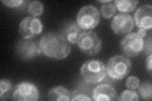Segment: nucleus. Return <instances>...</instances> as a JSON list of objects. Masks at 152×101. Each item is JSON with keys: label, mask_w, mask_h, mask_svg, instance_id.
Here are the masks:
<instances>
[{"label": "nucleus", "mask_w": 152, "mask_h": 101, "mask_svg": "<svg viewBox=\"0 0 152 101\" xmlns=\"http://www.w3.org/2000/svg\"><path fill=\"white\" fill-rule=\"evenodd\" d=\"M41 52L55 60H63L70 52L68 42L60 33L48 32L42 36L39 42Z\"/></svg>", "instance_id": "nucleus-1"}, {"label": "nucleus", "mask_w": 152, "mask_h": 101, "mask_svg": "<svg viewBox=\"0 0 152 101\" xmlns=\"http://www.w3.org/2000/svg\"><path fill=\"white\" fill-rule=\"evenodd\" d=\"M80 75L87 83H100L107 76V68L103 62L98 60H89L80 68Z\"/></svg>", "instance_id": "nucleus-2"}, {"label": "nucleus", "mask_w": 152, "mask_h": 101, "mask_svg": "<svg viewBox=\"0 0 152 101\" xmlns=\"http://www.w3.org/2000/svg\"><path fill=\"white\" fill-rule=\"evenodd\" d=\"M107 73L113 80H121L129 73L131 62L121 55H115L109 59L107 65Z\"/></svg>", "instance_id": "nucleus-3"}, {"label": "nucleus", "mask_w": 152, "mask_h": 101, "mask_svg": "<svg viewBox=\"0 0 152 101\" xmlns=\"http://www.w3.org/2000/svg\"><path fill=\"white\" fill-rule=\"evenodd\" d=\"M80 50L84 53L94 56L102 49V41L93 31H84L80 33L77 41Z\"/></svg>", "instance_id": "nucleus-4"}, {"label": "nucleus", "mask_w": 152, "mask_h": 101, "mask_svg": "<svg viewBox=\"0 0 152 101\" xmlns=\"http://www.w3.org/2000/svg\"><path fill=\"white\" fill-rule=\"evenodd\" d=\"M100 15L98 9L94 6L86 5L80 9L77 16V23L84 30L93 29L99 22Z\"/></svg>", "instance_id": "nucleus-5"}, {"label": "nucleus", "mask_w": 152, "mask_h": 101, "mask_svg": "<svg viewBox=\"0 0 152 101\" xmlns=\"http://www.w3.org/2000/svg\"><path fill=\"white\" fill-rule=\"evenodd\" d=\"M144 40L133 32L128 33L121 42L122 52L128 57H135L139 55L144 48Z\"/></svg>", "instance_id": "nucleus-6"}, {"label": "nucleus", "mask_w": 152, "mask_h": 101, "mask_svg": "<svg viewBox=\"0 0 152 101\" xmlns=\"http://www.w3.org/2000/svg\"><path fill=\"white\" fill-rule=\"evenodd\" d=\"M43 25L39 19L34 17L23 18L19 25L18 32L23 39H29L41 33Z\"/></svg>", "instance_id": "nucleus-7"}, {"label": "nucleus", "mask_w": 152, "mask_h": 101, "mask_svg": "<svg viewBox=\"0 0 152 101\" xmlns=\"http://www.w3.org/2000/svg\"><path fill=\"white\" fill-rule=\"evenodd\" d=\"M39 97V90L37 86L29 82H21L17 84L13 93V99L19 101L37 100Z\"/></svg>", "instance_id": "nucleus-8"}, {"label": "nucleus", "mask_w": 152, "mask_h": 101, "mask_svg": "<svg viewBox=\"0 0 152 101\" xmlns=\"http://www.w3.org/2000/svg\"><path fill=\"white\" fill-rule=\"evenodd\" d=\"M15 49L17 55L24 60H31L41 52L39 44L27 39L18 41Z\"/></svg>", "instance_id": "nucleus-9"}, {"label": "nucleus", "mask_w": 152, "mask_h": 101, "mask_svg": "<svg viewBox=\"0 0 152 101\" xmlns=\"http://www.w3.org/2000/svg\"><path fill=\"white\" fill-rule=\"evenodd\" d=\"M111 27L117 35L126 34L133 29L134 20L129 14L118 13L113 18Z\"/></svg>", "instance_id": "nucleus-10"}, {"label": "nucleus", "mask_w": 152, "mask_h": 101, "mask_svg": "<svg viewBox=\"0 0 152 101\" xmlns=\"http://www.w3.org/2000/svg\"><path fill=\"white\" fill-rule=\"evenodd\" d=\"M134 21L137 27L145 30H150L152 27V7L145 4L140 7L134 13Z\"/></svg>", "instance_id": "nucleus-11"}, {"label": "nucleus", "mask_w": 152, "mask_h": 101, "mask_svg": "<svg viewBox=\"0 0 152 101\" xmlns=\"http://www.w3.org/2000/svg\"><path fill=\"white\" fill-rule=\"evenodd\" d=\"M117 93L115 89L110 85L101 84L93 90V99L96 101L115 100Z\"/></svg>", "instance_id": "nucleus-12"}, {"label": "nucleus", "mask_w": 152, "mask_h": 101, "mask_svg": "<svg viewBox=\"0 0 152 101\" xmlns=\"http://www.w3.org/2000/svg\"><path fill=\"white\" fill-rule=\"evenodd\" d=\"M81 29L82 28L76 22H67L61 28L60 34L66 41L70 44H74L77 42L78 38L81 33Z\"/></svg>", "instance_id": "nucleus-13"}, {"label": "nucleus", "mask_w": 152, "mask_h": 101, "mask_svg": "<svg viewBox=\"0 0 152 101\" xmlns=\"http://www.w3.org/2000/svg\"><path fill=\"white\" fill-rule=\"evenodd\" d=\"M70 92L63 86H56L51 89L48 94V99L50 100H70Z\"/></svg>", "instance_id": "nucleus-14"}, {"label": "nucleus", "mask_w": 152, "mask_h": 101, "mask_svg": "<svg viewBox=\"0 0 152 101\" xmlns=\"http://www.w3.org/2000/svg\"><path fill=\"white\" fill-rule=\"evenodd\" d=\"M139 1L136 0H116L115 6L121 12H131L136 8Z\"/></svg>", "instance_id": "nucleus-15"}, {"label": "nucleus", "mask_w": 152, "mask_h": 101, "mask_svg": "<svg viewBox=\"0 0 152 101\" xmlns=\"http://www.w3.org/2000/svg\"><path fill=\"white\" fill-rule=\"evenodd\" d=\"M139 93L142 99L151 100L152 98V85L150 81L145 82L139 85Z\"/></svg>", "instance_id": "nucleus-16"}, {"label": "nucleus", "mask_w": 152, "mask_h": 101, "mask_svg": "<svg viewBox=\"0 0 152 101\" xmlns=\"http://www.w3.org/2000/svg\"><path fill=\"white\" fill-rule=\"evenodd\" d=\"M12 89V84L7 79H1L0 81V99L1 100L9 98Z\"/></svg>", "instance_id": "nucleus-17"}, {"label": "nucleus", "mask_w": 152, "mask_h": 101, "mask_svg": "<svg viewBox=\"0 0 152 101\" xmlns=\"http://www.w3.org/2000/svg\"><path fill=\"white\" fill-rule=\"evenodd\" d=\"M28 12L31 15L33 16H39L42 15L44 11V7L43 4L41 2L38 1H32L29 4H28Z\"/></svg>", "instance_id": "nucleus-18"}, {"label": "nucleus", "mask_w": 152, "mask_h": 101, "mask_svg": "<svg viewBox=\"0 0 152 101\" xmlns=\"http://www.w3.org/2000/svg\"><path fill=\"white\" fill-rule=\"evenodd\" d=\"M101 12L103 17L104 18H110L115 15L116 7L112 2L104 3L101 7Z\"/></svg>", "instance_id": "nucleus-19"}, {"label": "nucleus", "mask_w": 152, "mask_h": 101, "mask_svg": "<svg viewBox=\"0 0 152 101\" xmlns=\"http://www.w3.org/2000/svg\"><path fill=\"white\" fill-rule=\"evenodd\" d=\"M118 100L127 101V100H140L139 95L136 92L132 90H126L120 95L119 97L117 99Z\"/></svg>", "instance_id": "nucleus-20"}, {"label": "nucleus", "mask_w": 152, "mask_h": 101, "mask_svg": "<svg viewBox=\"0 0 152 101\" xmlns=\"http://www.w3.org/2000/svg\"><path fill=\"white\" fill-rule=\"evenodd\" d=\"M126 85L131 90H135L138 88L140 85V79L135 76H131L127 78Z\"/></svg>", "instance_id": "nucleus-21"}, {"label": "nucleus", "mask_w": 152, "mask_h": 101, "mask_svg": "<svg viewBox=\"0 0 152 101\" xmlns=\"http://www.w3.org/2000/svg\"><path fill=\"white\" fill-rule=\"evenodd\" d=\"M1 2L4 4V5L10 7V8H16L20 6L23 3L22 0H2Z\"/></svg>", "instance_id": "nucleus-22"}, {"label": "nucleus", "mask_w": 152, "mask_h": 101, "mask_svg": "<svg viewBox=\"0 0 152 101\" xmlns=\"http://www.w3.org/2000/svg\"><path fill=\"white\" fill-rule=\"evenodd\" d=\"M143 49L145 51L146 54H151V38L149 37L146 39L145 42H144V48Z\"/></svg>", "instance_id": "nucleus-23"}, {"label": "nucleus", "mask_w": 152, "mask_h": 101, "mask_svg": "<svg viewBox=\"0 0 152 101\" xmlns=\"http://www.w3.org/2000/svg\"><path fill=\"white\" fill-rule=\"evenodd\" d=\"M91 98H90L89 96L84 94H77L73 96V97L71 99V100H91Z\"/></svg>", "instance_id": "nucleus-24"}, {"label": "nucleus", "mask_w": 152, "mask_h": 101, "mask_svg": "<svg viewBox=\"0 0 152 101\" xmlns=\"http://www.w3.org/2000/svg\"><path fill=\"white\" fill-rule=\"evenodd\" d=\"M152 54H149L148 57H147L146 61V70H148L150 73L151 72V70H152Z\"/></svg>", "instance_id": "nucleus-25"}, {"label": "nucleus", "mask_w": 152, "mask_h": 101, "mask_svg": "<svg viewBox=\"0 0 152 101\" xmlns=\"http://www.w3.org/2000/svg\"><path fill=\"white\" fill-rule=\"evenodd\" d=\"M137 34L140 37H141V38H142V39H143V38L146 36V31L145 29H142V28H140L139 31H137Z\"/></svg>", "instance_id": "nucleus-26"}]
</instances>
